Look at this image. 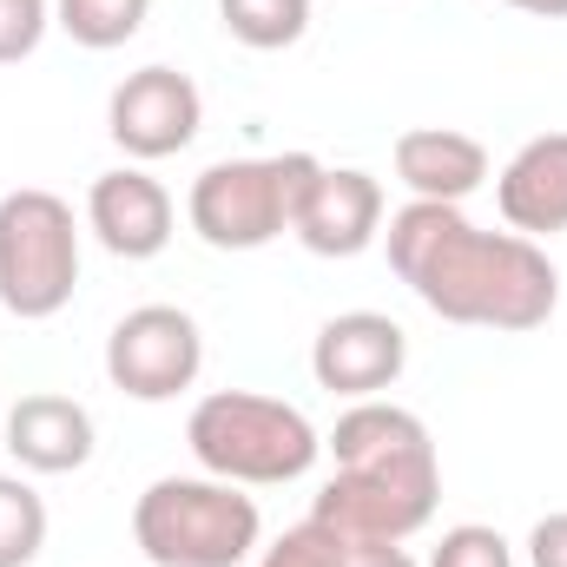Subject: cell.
I'll use <instances>...</instances> for the list:
<instances>
[{"label": "cell", "instance_id": "obj_1", "mask_svg": "<svg viewBox=\"0 0 567 567\" xmlns=\"http://www.w3.org/2000/svg\"><path fill=\"white\" fill-rule=\"evenodd\" d=\"M390 271L423 297L442 323L468 330H542L561 303L555 258L522 231H482L462 205L410 198L390 212Z\"/></svg>", "mask_w": 567, "mask_h": 567}, {"label": "cell", "instance_id": "obj_2", "mask_svg": "<svg viewBox=\"0 0 567 567\" xmlns=\"http://www.w3.org/2000/svg\"><path fill=\"white\" fill-rule=\"evenodd\" d=\"M185 442L198 455L205 475L218 482H238V488H284V482H303L323 455V435L317 423L284 403V396H258V390H212L192 423Z\"/></svg>", "mask_w": 567, "mask_h": 567}, {"label": "cell", "instance_id": "obj_3", "mask_svg": "<svg viewBox=\"0 0 567 567\" xmlns=\"http://www.w3.org/2000/svg\"><path fill=\"white\" fill-rule=\"evenodd\" d=\"M258 535V502L218 475H158L133 502V542L152 567H245Z\"/></svg>", "mask_w": 567, "mask_h": 567}, {"label": "cell", "instance_id": "obj_4", "mask_svg": "<svg viewBox=\"0 0 567 567\" xmlns=\"http://www.w3.org/2000/svg\"><path fill=\"white\" fill-rule=\"evenodd\" d=\"M323 172L317 152H271V158H218L192 178L185 218L212 251H265L290 231L310 178Z\"/></svg>", "mask_w": 567, "mask_h": 567}, {"label": "cell", "instance_id": "obj_5", "mask_svg": "<svg viewBox=\"0 0 567 567\" xmlns=\"http://www.w3.org/2000/svg\"><path fill=\"white\" fill-rule=\"evenodd\" d=\"M80 290V218L60 192L20 185L0 198V303L20 323H47Z\"/></svg>", "mask_w": 567, "mask_h": 567}, {"label": "cell", "instance_id": "obj_6", "mask_svg": "<svg viewBox=\"0 0 567 567\" xmlns=\"http://www.w3.org/2000/svg\"><path fill=\"white\" fill-rule=\"evenodd\" d=\"M205 370V330L178 303H140L106 337V383L133 403H172Z\"/></svg>", "mask_w": 567, "mask_h": 567}, {"label": "cell", "instance_id": "obj_7", "mask_svg": "<svg viewBox=\"0 0 567 567\" xmlns=\"http://www.w3.org/2000/svg\"><path fill=\"white\" fill-rule=\"evenodd\" d=\"M198 126H205V93L178 66H140L106 100V133H113V145L133 165L185 152V145L198 140Z\"/></svg>", "mask_w": 567, "mask_h": 567}, {"label": "cell", "instance_id": "obj_8", "mask_svg": "<svg viewBox=\"0 0 567 567\" xmlns=\"http://www.w3.org/2000/svg\"><path fill=\"white\" fill-rule=\"evenodd\" d=\"M323 449H330L337 468H350V475L410 482V488H442V462H435L429 423L416 410H403V403H383V396L350 403V410L337 416V429H330Z\"/></svg>", "mask_w": 567, "mask_h": 567}, {"label": "cell", "instance_id": "obj_9", "mask_svg": "<svg viewBox=\"0 0 567 567\" xmlns=\"http://www.w3.org/2000/svg\"><path fill=\"white\" fill-rule=\"evenodd\" d=\"M410 370V337L396 317L383 310H343L317 330L310 343V377L317 390L330 396H350V403H370L383 390H396V377Z\"/></svg>", "mask_w": 567, "mask_h": 567}, {"label": "cell", "instance_id": "obj_10", "mask_svg": "<svg viewBox=\"0 0 567 567\" xmlns=\"http://www.w3.org/2000/svg\"><path fill=\"white\" fill-rule=\"evenodd\" d=\"M435 495L442 488H410V482H377V475H350L337 468L317 502H310V522H323L337 542L350 548H396L410 535H423L435 522Z\"/></svg>", "mask_w": 567, "mask_h": 567}, {"label": "cell", "instance_id": "obj_11", "mask_svg": "<svg viewBox=\"0 0 567 567\" xmlns=\"http://www.w3.org/2000/svg\"><path fill=\"white\" fill-rule=\"evenodd\" d=\"M290 238L310 258H357L383 238V178L357 165H323L290 218Z\"/></svg>", "mask_w": 567, "mask_h": 567}, {"label": "cell", "instance_id": "obj_12", "mask_svg": "<svg viewBox=\"0 0 567 567\" xmlns=\"http://www.w3.org/2000/svg\"><path fill=\"white\" fill-rule=\"evenodd\" d=\"M172 225H178L172 192H165L145 165H113V172H100V178L86 185V231H93L113 258H126V265L158 258V251L172 245Z\"/></svg>", "mask_w": 567, "mask_h": 567}, {"label": "cell", "instance_id": "obj_13", "mask_svg": "<svg viewBox=\"0 0 567 567\" xmlns=\"http://www.w3.org/2000/svg\"><path fill=\"white\" fill-rule=\"evenodd\" d=\"M7 455L27 468V475H73V468H86L93 462V410L86 403H73V396H60V390H33V396H20L13 410H7Z\"/></svg>", "mask_w": 567, "mask_h": 567}, {"label": "cell", "instance_id": "obj_14", "mask_svg": "<svg viewBox=\"0 0 567 567\" xmlns=\"http://www.w3.org/2000/svg\"><path fill=\"white\" fill-rule=\"evenodd\" d=\"M495 205H502L508 231H522L535 245L567 231V133H542L522 145L495 178Z\"/></svg>", "mask_w": 567, "mask_h": 567}, {"label": "cell", "instance_id": "obj_15", "mask_svg": "<svg viewBox=\"0 0 567 567\" xmlns=\"http://www.w3.org/2000/svg\"><path fill=\"white\" fill-rule=\"evenodd\" d=\"M396 178L410 185V198H435V205H462L468 192L488 185V145L455 126H410L390 145Z\"/></svg>", "mask_w": 567, "mask_h": 567}, {"label": "cell", "instance_id": "obj_16", "mask_svg": "<svg viewBox=\"0 0 567 567\" xmlns=\"http://www.w3.org/2000/svg\"><path fill=\"white\" fill-rule=\"evenodd\" d=\"M218 20L238 47L251 53H284L310 33V0H218Z\"/></svg>", "mask_w": 567, "mask_h": 567}, {"label": "cell", "instance_id": "obj_17", "mask_svg": "<svg viewBox=\"0 0 567 567\" xmlns=\"http://www.w3.org/2000/svg\"><path fill=\"white\" fill-rule=\"evenodd\" d=\"M145 13H152V0H53V27L86 53L126 47L145 27Z\"/></svg>", "mask_w": 567, "mask_h": 567}, {"label": "cell", "instance_id": "obj_18", "mask_svg": "<svg viewBox=\"0 0 567 567\" xmlns=\"http://www.w3.org/2000/svg\"><path fill=\"white\" fill-rule=\"evenodd\" d=\"M47 548V502L33 482L0 475V567H33Z\"/></svg>", "mask_w": 567, "mask_h": 567}, {"label": "cell", "instance_id": "obj_19", "mask_svg": "<svg viewBox=\"0 0 567 567\" xmlns=\"http://www.w3.org/2000/svg\"><path fill=\"white\" fill-rule=\"evenodd\" d=\"M258 567H350V542H337L323 522H297L265 548Z\"/></svg>", "mask_w": 567, "mask_h": 567}, {"label": "cell", "instance_id": "obj_20", "mask_svg": "<svg viewBox=\"0 0 567 567\" xmlns=\"http://www.w3.org/2000/svg\"><path fill=\"white\" fill-rule=\"evenodd\" d=\"M429 567H515V548L502 542V528H482V522H462L435 542Z\"/></svg>", "mask_w": 567, "mask_h": 567}, {"label": "cell", "instance_id": "obj_21", "mask_svg": "<svg viewBox=\"0 0 567 567\" xmlns=\"http://www.w3.org/2000/svg\"><path fill=\"white\" fill-rule=\"evenodd\" d=\"M47 27H53V0H0V66L33 60Z\"/></svg>", "mask_w": 567, "mask_h": 567}, {"label": "cell", "instance_id": "obj_22", "mask_svg": "<svg viewBox=\"0 0 567 567\" xmlns=\"http://www.w3.org/2000/svg\"><path fill=\"white\" fill-rule=\"evenodd\" d=\"M528 567H567V508L528 528Z\"/></svg>", "mask_w": 567, "mask_h": 567}, {"label": "cell", "instance_id": "obj_23", "mask_svg": "<svg viewBox=\"0 0 567 567\" xmlns=\"http://www.w3.org/2000/svg\"><path fill=\"white\" fill-rule=\"evenodd\" d=\"M350 567H416V561H410V548L396 542V548H350Z\"/></svg>", "mask_w": 567, "mask_h": 567}, {"label": "cell", "instance_id": "obj_24", "mask_svg": "<svg viewBox=\"0 0 567 567\" xmlns=\"http://www.w3.org/2000/svg\"><path fill=\"white\" fill-rule=\"evenodd\" d=\"M515 13H535V20H567V0H502Z\"/></svg>", "mask_w": 567, "mask_h": 567}]
</instances>
